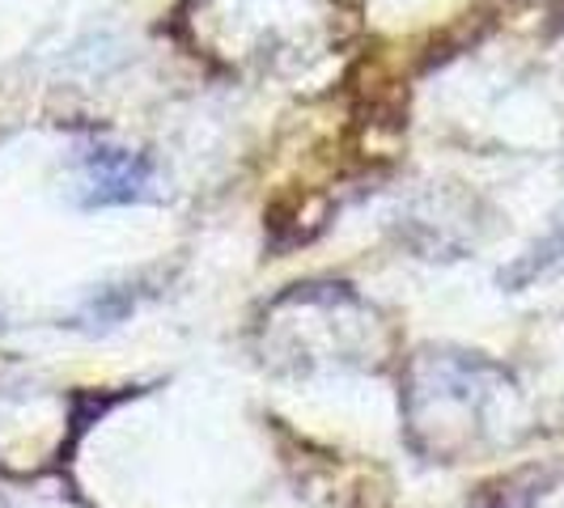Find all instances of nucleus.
Listing matches in <instances>:
<instances>
[{
	"mask_svg": "<svg viewBox=\"0 0 564 508\" xmlns=\"http://www.w3.org/2000/svg\"><path fill=\"white\" fill-rule=\"evenodd\" d=\"M153 196V166L141 153L98 144L82 157V203L111 208V203H141Z\"/></svg>",
	"mask_w": 564,
	"mask_h": 508,
	"instance_id": "obj_1",
	"label": "nucleus"
}]
</instances>
